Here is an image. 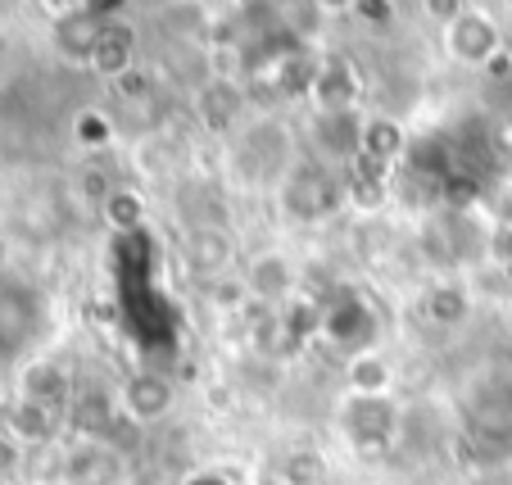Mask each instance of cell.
Here are the masks:
<instances>
[{
  "label": "cell",
  "instance_id": "cell-1",
  "mask_svg": "<svg viewBox=\"0 0 512 485\" xmlns=\"http://www.w3.org/2000/svg\"><path fill=\"white\" fill-rule=\"evenodd\" d=\"M463 431L485 458H508L512 454V381L494 377L467 395L463 408Z\"/></svg>",
  "mask_w": 512,
  "mask_h": 485
},
{
  "label": "cell",
  "instance_id": "cell-2",
  "mask_svg": "<svg viewBox=\"0 0 512 485\" xmlns=\"http://www.w3.org/2000/svg\"><path fill=\"white\" fill-rule=\"evenodd\" d=\"M46 327V300L23 277H0V363L19 359Z\"/></svg>",
  "mask_w": 512,
  "mask_h": 485
},
{
  "label": "cell",
  "instance_id": "cell-3",
  "mask_svg": "<svg viewBox=\"0 0 512 485\" xmlns=\"http://www.w3.org/2000/svg\"><path fill=\"white\" fill-rule=\"evenodd\" d=\"M318 327L336 350H345V354L358 359V354H372L381 322H377V309H372L363 295L345 291V295H336V300H327L318 309Z\"/></svg>",
  "mask_w": 512,
  "mask_h": 485
},
{
  "label": "cell",
  "instance_id": "cell-4",
  "mask_svg": "<svg viewBox=\"0 0 512 485\" xmlns=\"http://www.w3.org/2000/svg\"><path fill=\"white\" fill-rule=\"evenodd\" d=\"M340 427L358 454H386L399 436V408L390 395H349Z\"/></svg>",
  "mask_w": 512,
  "mask_h": 485
},
{
  "label": "cell",
  "instance_id": "cell-5",
  "mask_svg": "<svg viewBox=\"0 0 512 485\" xmlns=\"http://www.w3.org/2000/svg\"><path fill=\"white\" fill-rule=\"evenodd\" d=\"M340 200H345V182L322 164L295 168L286 177V191H281V204H286V214L295 223H322V218L336 214Z\"/></svg>",
  "mask_w": 512,
  "mask_h": 485
},
{
  "label": "cell",
  "instance_id": "cell-6",
  "mask_svg": "<svg viewBox=\"0 0 512 485\" xmlns=\"http://www.w3.org/2000/svg\"><path fill=\"white\" fill-rule=\"evenodd\" d=\"M445 41H449V50H454V59H463V64H494V59L503 55L499 28H494V19L481 10L458 14L445 28Z\"/></svg>",
  "mask_w": 512,
  "mask_h": 485
},
{
  "label": "cell",
  "instance_id": "cell-7",
  "mask_svg": "<svg viewBox=\"0 0 512 485\" xmlns=\"http://www.w3.org/2000/svg\"><path fill=\"white\" fill-rule=\"evenodd\" d=\"M422 250H426V259L440 263V268H458V263L476 250L472 232H467V218L458 214V209L431 218V223L422 227Z\"/></svg>",
  "mask_w": 512,
  "mask_h": 485
},
{
  "label": "cell",
  "instance_id": "cell-8",
  "mask_svg": "<svg viewBox=\"0 0 512 485\" xmlns=\"http://www.w3.org/2000/svg\"><path fill=\"white\" fill-rule=\"evenodd\" d=\"M105 23L109 19H100V14H91V10H64L55 19V32H50V37H55V50L64 59H73V64H91Z\"/></svg>",
  "mask_w": 512,
  "mask_h": 485
},
{
  "label": "cell",
  "instance_id": "cell-9",
  "mask_svg": "<svg viewBox=\"0 0 512 485\" xmlns=\"http://www.w3.org/2000/svg\"><path fill=\"white\" fill-rule=\"evenodd\" d=\"M173 399H177L173 381L159 377V372H136L123 386V408L132 422H159L173 408Z\"/></svg>",
  "mask_w": 512,
  "mask_h": 485
},
{
  "label": "cell",
  "instance_id": "cell-10",
  "mask_svg": "<svg viewBox=\"0 0 512 485\" xmlns=\"http://www.w3.org/2000/svg\"><path fill=\"white\" fill-rule=\"evenodd\" d=\"M132 59H136V32L127 28V23L109 19L105 32H100L96 55H91V68H96L100 78H109V82H123L127 73H132Z\"/></svg>",
  "mask_w": 512,
  "mask_h": 485
},
{
  "label": "cell",
  "instance_id": "cell-11",
  "mask_svg": "<svg viewBox=\"0 0 512 485\" xmlns=\"http://www.w3.org/2000/svg\"><path fill=\"white\" fill-rule=\"evenodd\" d=\"M313 96H318L322 114H345L358 100V78L345 59H327L318 64V82H313Z\"/></svg>",
  "mask_w": 512,
  "mask_h": 485
},
{
  "label": "cell",
  "instance_id": "cell-12",
  "mask_svg": "<svg viewBox=\"0 0 512 485\" xmlns=\"http://www.w3.org/2000/svg\"><path fill=\"white\" fill-rule=\"evenodd\" d=\"M404 155V132L390 118H363V141H358V159L386 173L395 159Z\"/></svg>",
  "mask_w": 512,
  "mask_h": 485
},
{
  "label": "cell",
  "instance_id": "cell-13",
  "mask_svg": "<svg viewBox=\"0 0 512 485\" xmlns=\"http://www.w3.org/2000/svg\"><path fill=\"white\" fill-rule=\"evenodd\" d=\"M19 399H32V404H50V408H64L68 413V399H73V381L59 363H32L23 372V395Z\"/></svg>",
  "mask_w": 512,
  "mask_h": 485
},
{
  "label": "cell",
  "instance_id": "cell-14",
  "mask_svg": "<svg viewBox=\"0 0 512 485\" xmlns=\"http://www.w3.org/2000/svg\"><path fill=\"white\" fill-rule=\"evenodd\" d=\"M318 150H327L331 159H358V141H363V118L354 109L345 114H322L318 118Z\"/></svg>",
  "mask_w": 512,
  "mask_h": 485
},
{
  "label": "cell",
  "instance_id": "cell-15",
  "mask_svg": "<svg viewBox=\"0 0 512 485\" xmlns=\"http://www.w3.org/2000/svg\"><path fill=\"white\" fill-rule=\"evenodd\" d=\"M5 418H10V436L19 440H50L64 422V408H50V404H32V399H19V404L5 408Z\"/></svg>",
  "mask_w": 512,
  "mask_h": 485
},
{
  "label": "cell",
  "instance_id": "cell-16",
  "mask_svg": "<svg viewBox=\"0 0 512 485\" xmlns=\"http://www.w3.org/2000/svg\"><path fill=\"white\" fill-rule=\"evenodd\" d=\"M123 467L105 445H87L68 458V485H118Z\"/></svg>",
  "mask_w": 512,
  "mask_h": 485
},
{
  "label": "cell",
  "instance_id": "cell-17",
  "mask_svg": "<svg viewBox=\"0 0 512 485\" xmlns=\"http://www.w3.org/2000/svg\"><path fill=\"white\" fill-rule=\"evenodd\" d=\"M290 286H295V272H290V263L281 259V254H263V259L250 263V291H254V300L281 304L290 295Z\"/></svg>",
  "mask_w": 512,
  "mask_h": 485
},
{
  "label": "cell",
  "instance_id": "cell-18",
  "mask_svg": "<svg viewBox=\"0 0 512 485\" xmlns=\"http://www.w3.org/2000/svg\"><path fill=\"white\" fill-rule=\"evenodd\" d=\"M422 313L435 322V327H458V322H463L467 313H472V300H467L463 286L445 282V286H431V291H426Z\"/></svg>",
  "mask_w": 512,
  "mask_h": 485
},
{
  "label": "cell",
  "instance_id": "cell-19",
  "mask_svg": "<svg viewBox=\"0 0 512 485\" xmlns=\"http://www.w3.org/2000/svg\"><path fill=\"white\" fill-rule=\"evenodd\" d=\"M186 259H191L195 272L213 277V272L227 268V259H232V245H227V236H218V232H195L191 245H186Z\"/></svg>",
  "mask_w": 512,
  "mask_h": 485
},
{
  "label": "cell",
  "instance_id": "cell-20",
  "mask_svg": "<svg viewBox=\"0 0 512 485\" xmlns=\"http://www.w3.org/2000/svg\"><path fill=\"white\" fill-rule=\"evenodd\" d=\"M241 105H245V96L232 87V82H213V87H204V96H200V114L209 127H227L236 114H241Z\"/></svg>",
  "mask_w": 512,
  "mask_h": 485
},
{
  "label": "cell",
  "instance_id": "cell-21",
  "mask_svg": "<svg viewBox=\"0 0 512 485\" xmlns=\"http://www.w3.org/2000/svg\"><path fill=\"white\" fill-rule=\"evenodd\" d=\"M349 386H354V395H386L390 390L386 359H377V354H358V359L349 363Z\"/></svg>",
  "mask_w": 512,
  "mask_h": 485
},
{
  "label": "cell",
  "instance_id": "cell-22",
  "mask_svg": "<svg viewBox=\"0 0 512 485\" xmlns=\"http://www.w3.org/2000/svg\"><path fill=\"white\" fill-rule=\"evenodd\" d=\"M105 218H109V227H118V232H136V227L145 223V204L136 200L132 191H109L105 195Z\"/></svg>",
  "mask_w": 512,
  "mask_h": 485
},
{
  "label": "cell",
  "instance_id": "cell-23",
  "mask_svg": "<svg viewBox=\"0 0 512 485\" xmlns=\"http://www.w3.org/2000/svg\"><path fill=\"white\" fill-rule=\"evenodd\" d=\"M68 418L78 422L82 431H100V427H105V418H109L105 395H96V390H87V395H73V399H68Z\"/></svg>",
  "mask_w": 512,
  "mask_h": 485
},
{
  "label": "cell",
  "instance_id": "cell-24",
  "mask_svg": "<svg viewBox=\"0 0 512 485\" xmlns=\"http://www.w3.org/2000/svg\"><path fill=\"white\" fill-rule=\"evenodd\" d=\"M281 91H313V82H318V59H309V55H290L286 64H281Z\"/></svg>",
  "mask_w": 512,
  "mask_h": 485
},
{
  "label": "cell",
  "instance_id": "cell-25",
  "mask_svg": "<svg viewBox=\"0 0 512 485\" xmlns=\"http://www.w3.org/2000/svg\"><path fill=\"white\" fill-rule=\"evenodd\" d=\"M485 250H490V259L499 263V268L512 272V214H503L499 223L490 227V236H485Z\"/></svg>",
  "mask_w": 512,
  "mask_h": 485
},
{
  "label": "cell",
  "instance_id": "cell-26",
  "mask_svg": "<svg viewBox=\"0 0 512 485\" xmlns=\"http://www.w3.org/2000/svg\"><path fill=\"white\" fill-rule=\"evenodd\" d=\"M281 476H286L290 485H313V481H322V463L313 454H290L286 463H281Z\"/></svg>",
  "mask_w": 512,
  "mask_h": 485
},
{
  "label": "cell",
  "instance_id": "cell-27",
  "mask_svg": "<svg viewBox=\"0 0 512 485\" xmlns=\"http://www.w3.org/2000/svg\"><path fill=\"white\" fill-rule=\"evenodd\" d=\"M78 141L82 146H105L109 141V118L105 114H82L78 118Z\"/></svg>",
  "mask_w": 512,
  "mask_h": 485
},
{
  "label": "cell",
  "instance_id": "cell-28",
  "mask_svg": "<svg viewBox=\"0 0 512 485\" xmlns=\"http://www.w3.org/2000/svg\"><path fill=\"white\" fill-rule=\"evenodd\" d=\"M354 14L363 23H377L381 28V23L395 19V5H390V0H354Z\"/></svg>",
  "mask_w": 512,
  "mask_h": 485
},
{
  "label": "cell",
  "instance_id": "cell-29",
  "mask_svg": "<svg viewBox=\"0 0 512 485\" xmlns=\"http://www.w3.org/2000/svg\"><path fill=\"white\" fill-rule=\"evenodd\" d=\"M14 467H19V440L10 431H0V481H10Z\"/></svg>",
  "mask_w": 512,
  "mask_h": 485
},
{
  "label": "cell",
  "instance_id": "cell-30",
  "mask_svg": "<svg viewBox=\"0 0 512 485\" xmlns=\"http://www.w3.org/2000/svg\"><path fill=\"white\" fill-rule=\"evenodd\" d=\"M463 10H467V0H426V14H431V19H440L445 28H449V23H454Z\"/></svg>",
  "mask_w": 512,
  "mask_h": 485
},
{
  "label": "cell",
  "instance_id": "cell-31",
  "mask_svg": "<svg viewBox=\"0 0 512 485\" xmlns=\"http://www.w3.org/2000/svg\"><path fill=\"white\" fill-rule=\"evenodd\" d=\"M327 10H354V0H322Z\"/></svg>",
  "mask_w": 512,
  "mask_h": 485
},
{
  "label": "cell",
  "instance_id": "cell-32",
  "mask_svg": "<svg viewBox=\"0 0 512 485\" xmlns=\"http://www.w3.org/2000/svg\"><path fill=\"white\" fill-rule=\"evenodd\" d=\"M0 485H10V481H0Z\"/></svg>",
  "mask_w": 512,
  "mask_h": 485
}]
</instances>
